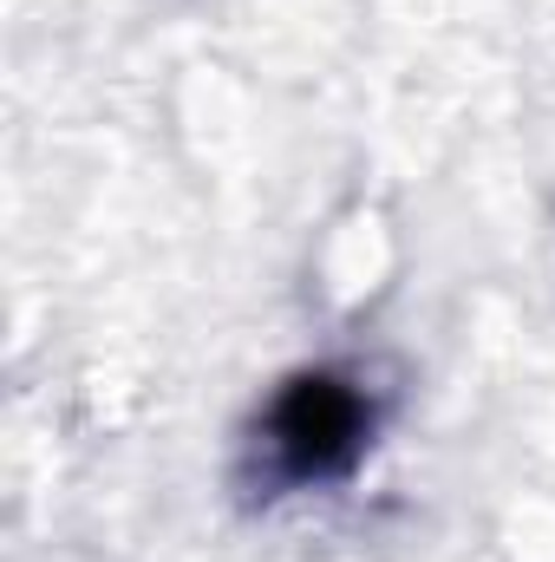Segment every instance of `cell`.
I'll use <instances>...</instances> for the list:
<instances>
[{
  "mask_svg": "<svg viewBox=\"0 0 555 562\" xmlns=\"http://www.w3.org/2000/svg\"><path fill=\"white\" fill-rule=\"evenodd\" d=\"M366 400L360 386H347L340 373H301L281 386V400L269 406V458L287 484H314V477H340L360 445H366Z\"/></svg>",
  "mask_w": 555,
  "mask_h": 562,
  "instance_id": "cell-1",
  "label": "cell"
}]
</instances>
